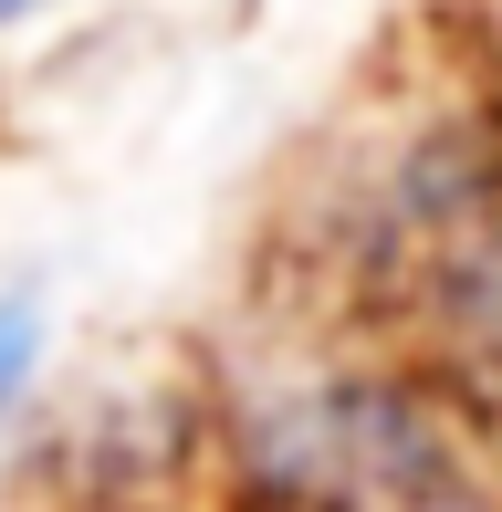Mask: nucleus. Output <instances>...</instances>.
Here are the masks:
<instances>
[{
	"mask_svg": "<svg viewBox=\"0 0 502 512\" xmlns=\"http://www.w3.org/2000/svg\"><path fill=\"white\" fill-rule=\"evenodd\" d=\"M251 471L272 512H461V450L419 398L398 387H293V398L251 408Z\"/></svg>",
	"mask_w": 502,
	"mask_h": 512,
	"instance_id": "1",
	"label": "nucleus"
},
{
	"mask_svg": "<svg viewBox=\"0 0 502 512\" xmlns=\"http://www.w3.org/2000/svg\"><path fill=\"white\" fill-rule=\"evenodd\" d=\"M408 304H419L429 345L461 356V377L502 387V189L482 178H450L408 209Z\"/></svg>",
	"mask_w": 502,
	"mask_h": 512,
	"instance_id": "2",
	"label": "nucleus"
},
{
	"mask_svg": "<svg viewBox=\"0 0 502 512\" xmlns=\"http://www.w3.org/2000/svg\"><path fill=\"white\" fill-rule=\"evenodd\" d=\"M32 366H42V314L21 304H0V429H11V408H21V387H32Z\"/></svg>",
	"mask_w": 502,
	"mask_h": 512,
	"instance_id": "3",
	"label": "nucleus"
},
{
	"mask_svg": "<svg viewBox=\"0 0 502 512\" xmlns=\"http://www.w3.org/2000/svg\"><path fill=\"white\" fill-rule=\"evenodd\" d=\"M32 11H42V0H0V21H32Z\"/></svg>",
	"mask_w": 502,
	"mask_h": 512,
	"instance_id": "4",
	"label": "nucleus"
}]
</instances>
